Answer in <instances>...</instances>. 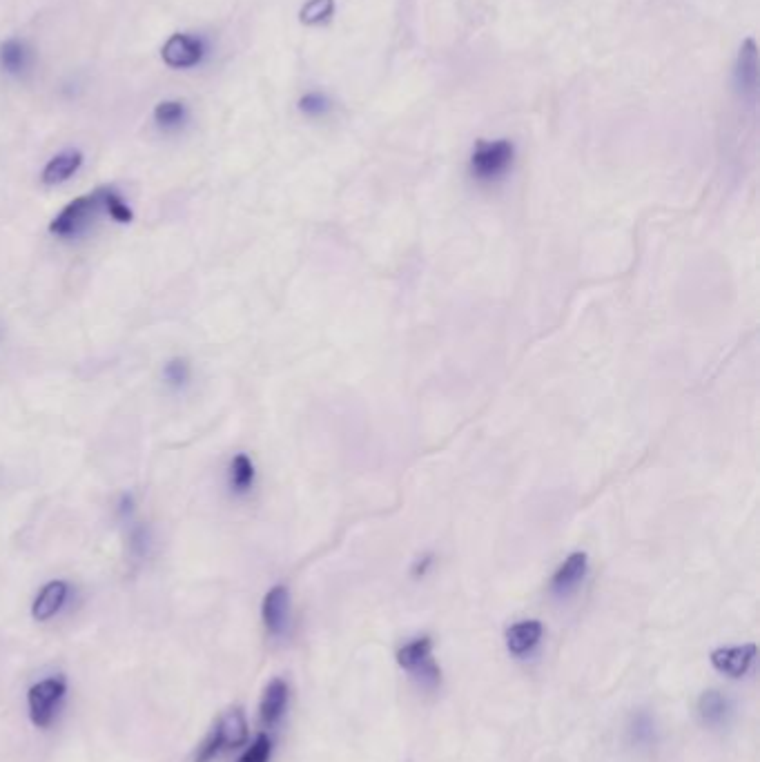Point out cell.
I'll use <instances>...</instances> for the list:
<instances>
[{"mask_svg":"<svg viewBox=\"0 0 760 762\" xmlns=\"http://www.w3.org/2000/svg\"><path fill=\"white\" fill-rule=\"evenodd\" d=\"M542 631L544 629L538 620H524L513 624V627L506 631V647H509L513 656H526V653L538 647V642L542 640Z\"/></svg>","mask_w":760,"mask_h":762,"instance_id":"obj_15","label":"cell"},{"mask_svg":"<svg viewBox=\"0 0 760 762\" xmlns=\"http://www.w3.org/2000/svg\"><path fill=\"white\" fill-rule=\"evenodd\" d=\"M272 754V740L268 734H259L237 762H268Z\"/></svg>","mask_w":760,"mask_h":762,"instance_id":"obj_23","label":"cell"},{"mask_svg":"<svg viewBox=\"0 0 760 762\" xmlns=\"http://www.w3.org/2000/svg\"><path fill=\"white\" fill-rule=\"evenodd\" d=\"M631 736L638 745H649V742L654 740V722H651L649 716H638L636 722H633Z\"/></svg>","mask_w":760,"mask_h":762,"instance_id":"obj_25","label":"cell"},{"mask_svg":"<svg viewBox=\"0 0 760 762\" xmlns=\"http://www.w3.org/2000/svg\"><path fill=\"white\" fill-rule=\"evenodd\" d=\"M756 658V644H743V647H725L711 653L714 669L725 673L729 678H743L752 667Z\"/></svg>","mask_w":760,"mask_h":762,"instance_id":"obj_11","label":"cell"},{"mask_svg":"<svg viewBox=\"0 0 760 762\" xmlns=\"http://www.w3.org/2000/svg\"><path fill=\"white\" fill-rule=\"evenodd\" d=\"M163 379L165 384L174 390H181L188 386L190 381V364L185 359H170L168 364L163 366Z\"/></svg>","mask_w":760,"mask_h":762,"instance_id":"obj_22","label":"cell"},{"mask_svg":"<svg viewBox=\"0 0 760 762\" xmlns=\"http://www.w3.org/2000/svg\"><path fill=\"white\" fill-rule=\"evenodd\" d=\"M738 76H740V85L747 87V90H754L756 76H758V56H756V43L752 41V38H747L743 47H740Z\"/></svg>","mask_w":760,"mask_h":762,"instance_id":"obj_19","label":"cell"},{"mask_svg":"<svg viewBox=\"0 0 760 762\" xmlns=\"http://www.w3.org/2000/svg\"><path fill=\"white\" fill-rule=\"evenodd\" d=\"M286 707H288V682L281 678L270 680L266 691H263V698L259 705V716L263 725L275 727L281 720V716H284Z\"/></svg>","mask_w":760,"mask_h":762,"instance_id":"obj_14","label":"cell"},{"mask_svg":"<svg viewBox=\"0 0 760 762\" xmlns=\"http://www.w3.org/2000/svg\"><path fill=\"white\" fill-rule=\"evenodd\" d=\"M587 566H589L587 555L571 553L569 558L562 562L560 569L555 571L551 580V591L555 595H569L571 591H576L578 584L584 580V575H587Z\"/></svg>","mask_w":760,"mask_h":762,"instance_id":"obj_13","label":"cell"},{"mask_svg":"<svg viewBox=\"0 0 760 762\" xmlns=\"http://www.w3.org/2000/svg\"><path fill=\"white\" fill-rule=\"evenodd\" d=\"M128 549L134 560L143 562L152 551V531L148 524L130 522L128 524Z\"/></svg>","mask_w":760,"mask_h":762,"instance_id":"obj_20","label":"cell"},{"mask_svg":"<svg viewBox=\"0 0 760 762\" xmlns=\"http://www.w3.org/2000/svg\"><path fill=\"white\" fill-rule=\"evenodd\" d=\"M299 110L308 116H321L330 110V103L321 92H308V94L301 96Z\"/></svg>","mask_w":760,"mask_h":762,"instance_id":"obj_24","label":"cell"},{"mask_svg":"<svg viewBox=\"0 0 760 762\" xmlns=\"http://www.w3.org/2000/svg\"><path fill=\"white\" fill-rule=\"evenodd\" d=\"M36 50L34 45L21 36H9L0 43V72L7 78L23 81L36 70Z\"/></svg>","mask_w":760,"mask_h":762,"instance_id":"obj_7","label":"cell"},{"mask_svg":"<svg viewBox=\"0 0 760 762\" xmlns=\"http://www.w3.org/2000/svg\"><path fill=\"white\" fill-rule=\"evenodd\" d=\"M103 208L107 217L116 223H121V226H128V223L134 221L132 208L114 185H103Z\"/></svg>","mask_w":760,"mask_h":762,"instance_id":"obj_18","label":"cell"},{"mask_svg":"<svg viewBox=\"0 0 760 762\" xmlns=\"http://www.w3.org/2000/svg\"><path fill=\"white\" fill-rule=\"evenodd\" d=\"M134 511H136V502H134V495L132 493H121L119 502H116V517L123 524H130L134 522Z\"/></svg>","mask_w":760,"mask_h":762,"instance_id":"obj_26","label":"cell"},{"mask_svg":"<svg viewBox=\"0 0 760 762\" xmlns=\"http://www.w3.org/2000/svg\"><path fill=\"white\" fill-rule=\"evenodd\" d=\"M246 740H248L246 713H243V709L235 707L219 718V722L212 729V734L199 747L197 756H194V762H212L221 754V751L237 749L241 745H246Z\"/></svg>","mask_w":760,"mask_h":762,"instance_id":"obj_3","label":"cell"},{"mask_svg":"<svg viewBox=\"0 0 760 762\" xmlns=\"http://www.w3.org/2000/svg\"><path fill=\"white\" fill-rule=\"evenodd\" d=\"M105 214L103 208V188L76 197L56 214L50 223V232L58 239H81L90 232Z\"/></svg>","mask_w":760,"mask_h":762,"instance_id":"obj_1","label":"cell"},{"mask_svg":"<svg viewBox=\"0 0 760 762\" xmlns=\"http://www.w3.org/2000/svg\"><path fill=\"white\" fill-rule=\"evenodd\" d=\"M335 14V0H308V3L299 9V21L306 27L324 25Z\"/></svg>","mask_w":760,"mask_h":762,"instance_id":"obj_21","label":"cell"},{"mask_svg":"<svg viewBox=\"0 0 760 762\" xmlns=\"http://www.w3.org/2000/svg\"><path fill=\"white\" fill-rule=\"evenodd\" d=\"M67 693V682L61 676L45 678L27 691V707L32 725L38 729H47L54 722L58 707Z\"/></svg>","mask_w":760,"mask_h":762,"instance_id":"obj_4","label":"cell"},{"mask_svg":"<svg viewBox=\"0 0 760 762\" xmlns=\"http://www.w3.org/2000/svg\"><path fill=\"white\" fill-rule=\"evenodd\" d=\"M85 163V154L76 148H67L63 152L54 154L50 161L45 163V168L41 172V181L47 188H54V185H63L70 181L72 177L79 174Z\"/></svg>","mask_w":760,"mask_h":762,"instance_id":"obj_9","label":"cell"},{"mask_svg":"<svg viewBox=\"0 0 760 762\" xmlns=\"http://www.w3.org/2000/svg\"><path fill=\"white\" fill-rule=\"evenodd\" d=\"M729 711V702L720 691H705L698 700V716L707 727H718L725 722V716Z\"/></svg>","mask_w":760,"mask_h":762,"instance_id":"obj_17","label":"cell"},{"mask_svg":"<svg viewBox=\"0 0 760 762\" xmlns=\"http://www.w3.org/2000/svg\"><path fill=\"white\" fill-rule=\"evenodd\" d=\"M212 45L208 36L194 32H174L161 45V61L174 72H190L208 63Z\"/></svg>","mask_w":760,"mask_h":762,"instance_id":"obj_2","label":"cell"},{"mask_svg":"<svg viewBox=\"0 0 760 762\" xmlns=\"http://www.w3.org/2000/svg\"><path fill=\"white\" fill-rule=\"evenodd\" d=\"M261 618L270 635L281 638L290 627V593L284 584L272 586L261 604Z\"/></svg>","mask_w":760,"mask_h":762,"instance_id":"obj_8","label":"cell"},{"mask_svg":"<svg viewBox=\"0 0 760 762\" xmlns=\"http://www.w3.org/2000/svg\"><path fill=\"white\" fill-rule=\"evenodd\" d=\"M431 656H433V640L424 635V638L408 642L397 651V664L402 669L415 673L424 685L433 687L440 682V669H437V664L433 662Z\"/></svg>","mask_w":760,"mask_h":762,"instance_id":"obj_6","label":"cell"},{"mask_svg":"<svg viewBox=\"0 0 760 762\" xmlns=\"http://www.w3.org/2000/svg\"><path fill=\"white\" fill-rule=\"evenodd\" d=\"M152 121L163 134H179L190 123V107L179 99H165L154 105Z\"/></svg>","mask_w":760,"mask_h":762,"instance_id":"obj_12","label":"cell"},{"mask_svg":"<svg viewBox=\"0 0 760 762\" xmlns=\"http://www.w3.org/2000/svg\"><path fill=\"white\" fill-rule=\"evenodd\" d=\"M255 464L246 453H237L228 466V486L235 495H248L255 486Z\"/></svg>","mask_w":760,"mask_h":762,"instance_id":"obj_16","label":"cell"},{"mask_svg":"<svg viewBox=\"0 0 760 762\" xmlns=\"http://www.w3.org/2000/svg\"><path fill=\"white\" fill-rule=\"evenodd\" d=\"M513 143L509 141H477L471 154V172L480 181L500 179L513 163Z\"/></svg>","mask_w":760,"mask_h":762,"instance_id":"obj_5","label":"cell"},{"mask_svg":"<svg viewBox=\"0 0 760 762\" xmlns=\"http://www.w3.org/2000/svg\"><path fill=\"white\" fill-rule=\"evenodd\" d=\"M67 598H70V584L65 580L47 582L43 589L38 591L32 604V618L36 622H47L56 618V615L63 611Z\"/></svg>","mask_w":760,"mask_h":762,"instance_id":"obj_10","label":"cell"}]
</instances>
